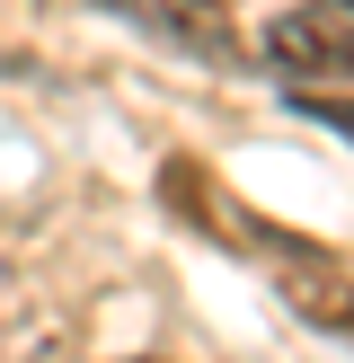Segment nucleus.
Wrapping results in <instances>:
<instances>
[{"label":"nucleus","instance_id":"nucleus-1","mask_svg":"<svg viewBox=\"0 0 354 363\" xmlns=\"http://www.w3.org/2000/svg\"><path fill=\"white\" fill-rule=\"evenodd\" d=\"M98 9H124L133 27H151L159 45L195 53V62H230V18L212 0H98Z\"/></svg>","mask_w":354,"mask_h":363},{"label":"nucleus","instance_id":"nucleus-2","mask_svg":"<svg viewBox=\"0 0 354 363\" xmlns=\"http://www.w3.org/2000/svg\"><path fill=\"white\" fill-rule=\"evenodd\" d=\"M292 18H301L328 53H346V62H354V0H310V9H292Z\"/></svg>","mask_w":354,"mask_h":363},{"label":"nucleus","instance_id":"nucleus-3","mask_svg":"<svg viewBox=\"0 0 354 363\" xmlns=\"http://www.w3.org/2000/svg\"><path fill=\"white\" fill-rule=\"evenodd\" d=\"M301 106H310V116H319V124H336V133H346V142H354V106H346V98H319V89H301Z\"/></svg>","mask_w":354,"mask_h":363}]
</instances>
